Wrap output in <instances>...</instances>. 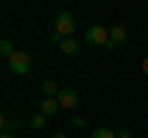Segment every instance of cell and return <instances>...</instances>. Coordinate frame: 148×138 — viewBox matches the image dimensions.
<instances>
[{"instance_id": "obj_16", "label": "cell", "mask_w": 148, "mask_h": 138, "mask_svg": "<svg viewBox=\"0 0 148 138\" xmlns=\"http://www.w3.org/2000/svg\"><path fill=\"white\" fill-rule=\"evenodd\" d=\"M0 138H15V133H3Z\"/></svg>"}, {"instance_id": "obj_3", "label": "cell", "mask_w": 148, "mask_h": 138, "mask_svg": "<svg viewBox=\"0 0 148 138\" xmlns=\"http://www.w3.org/2000/svg\"><path fill=\"white\" fill-rule=\"evenodd\" d=\"M84 40L89 44H106V42H109V30L101 27V25H91L89 30H86Z\"/></svg>"}, {"instance_id": "obj_9", "label": "cell", "mask_w": 148, "mask_h": 138, "mask_svg": "<svg viewBox=\"0 0 148 138\" xmlns=\"http://www.w3.org/2000/svg\"><path fill=\"white\" fill-rule=\"evenodd\" d=\"M0 126H3V133H15L17 128H20V123L12 121V118H8V116H3L0 118Z\"/></svg>"}, {"instance_id": "obj_6", "label": "cell", "mask_w": 148, "mask_h": 138, "mask_svg": "<svg viewBox=\"0 0 148 138\" xmlns=\"http://www.w3.org/2000/svg\"><path fill=\"white\" fill-rule=\"evenodd\" d=\"M59 109V101L57 99H45L42 106H40V113H45V116H54Z\"/></svg>"}, {"instance_id": "obj_7", "label": "cell", "mask_w": 148, "mask_h": 138, "mask_svg": "<svg viewBox=\"0 0 148 138\" xmlns=\"http://www.w3.org/2000/svg\"><path fill=\"white\" fill-rule=\"evenodd\" d=\"M59 49H62L64 54H77L79 52V42H77V40H62V44H59Z\"/></svg>"}, {"instance_id": "obj_4", "label": "cell", "mask_w": 148, "mask_h": 138, "mask_svg": "<svg viewBox=\"0 0 148 138\" xmlns=\"http://www.w3.org/2000/svg\"><path fill=\"white\" fill-rule=\"evenodd\" d=\"M126 37H128L126 27H121V25H114V27L109 30V42H106V47H109V49H114L116 44L126 42Z\"/></svg>"}, {"instance_id": "obj_18", "label": "cell", "mask_w": 148, "mask_h": 138, "mask_svg": "<svg viewBox=\"0 0 148 138\" xmlns=\"http://www.w3.org/2000/svg\"><path fill=\"white\" fill-rule=\"evenodd\" d=\"M146 8H148V5H146Z\"/></svg>"}, {"instance_id": "obj_1", "label": "cell", "mask_w": 148, "mask_h": 138, "mask_svg": "<svg viewBox=\"0 0 148 138\" xmlns=\"http://www.w3.org/2000/svg\"><path fill=\"white\" fill-rule=\"evenodd\" d=\"M74 30H77V20H74L72 12H59V15L54 17V35H59L62 40L72 37Z\"/></svg>"}, {"instance_id": "obj_13", "label": "cell", "mask_w": 148, "mask_h": 138, "mask_svg": "<svg viewBox=\"0 0 148 138\" xmlns=\"http://www.w3.org/2000/svg\"><path fill=\"white\" fill-rule=\"evenodd\" d=\"M72 123H74V126H79V128H84V126H86L84 118H72Z\"/></svg>"}, {"instance_id": "obj_11", "label": "cell", "mask_w": 148, "mask_h": 138, "mask_svg": "<svg viewBox=\"0 0 148 138\" xmlns=\"http://www.w3.org/2000/svg\"><path fill=\"white\" fill-rule=\"evenodd\" d=\"M91 138H116V133H114V131H109V128H96Z\"/></svg>"}, {"instance_id": "obj_14", "label": "cell", "mask_w": 148, "mask_h": 138, "mask_svg": "<svg viewBox=\"0 0 148 138\" xmlns=\"http://www.w3.org/2000/svg\"><path fill=\"white\" fill-rule=\"evenodd\" d=\"M116 138H133V136H131L128 131H119V133H116Z\"/></svg>"}, {"instance_id": "obj_17", "label": "cell", "mask_w": 148, "mask_h": 138, "mask_svg": "<svg viewBox=\"0 0 148 138\" xmlns=\"http://www.w3.org/2000/svg\"><path fill=\"white\" fill-rule=\"evenodd\" d=\"M52 138H67V136H64V133H54Z\"/></svg>"}, {"instance_id": "obj_12", "label": "cell", "mask_w": 148, "mask_h": 138, "mask_svg": "<svg viewBox=\"0 0 148 138\" xmlns=\"http://www.w3.org/2000/svg\"><path fill=\"white\" fill-rule=\"evenodd\" d=\"M45 121H47V116H45V113H35V116H32V128H42L45 126Z\"/></svg>"}, {"instance_id": "obj_2", "label": "cell", "mask_w": 148, "mask_h": 138, "mask_svg": "<svg viewBox=\"0 0 148 138\" xmlns=\"http://www.w3.org/2000/svg\"><path fill=\"white\" fill-rule=\"evenodd\" d=\"M8 64H10V69L15 72V74H27L32 67V59L27 52H15L10 59H8Z\"/></svg>"}, {"instance_id": "obj_8", "label": "cell", "mask_w": 148, "mask_h": 138, "mask_svg": "<svg viewBox=\"0 0 148 138\" xmlns=\"http://www.w3.org/2000/svg\"><path fill=\"white\" fill-rule=\"evenodd\" d=\"M42 91L49 96V99L59 96V86H57V81H54V79H47V81H45V84H42Z\"/></svg>"}, {"instance_id": "obj_15", "label": "cell", "mask_w": 148, "mask_h": 138, "mask_svg": "<svg viewBox=\"0 0 148 138\" xmlns=\"http://www.w3.org/2000/svg\"><path fill=\"white\" fill-rule=\"evenodd\" d=\"M141 67H143V72H146V74H148V57L143 59V64H141Z\"/></svg>"}, {"instance_id": "obj_5", "label": "cell", "mask_w": 148, "mask_h": 138, "mask_svg": "<svg viewBox=\"0 0 148 138\" xmlns=\"http://www.w3.org/2000/svg\"><path fill=\"white\" fill-rule=\"evenodd\" d=\"M57 101H59V106H62V109H74L77 104H79V96H77L74 89H62L59 96H57Z\"/></svg>"}, {"instance_id": "obj_10", "label": "cell", "mask_w": 148, "mask_h": 138, "mask_svg": "<svg viewBox=\"0 0 148 138\" xmlns=\"http://www.w3.org/2000/svg\"><path fill=\"white\" fill-rule=\"evenodd\" d=\"M0 54H3V57H8V59L15 54V49H12V42H10V40H3V42H0Z\"/></svg>"}]
</instances>
